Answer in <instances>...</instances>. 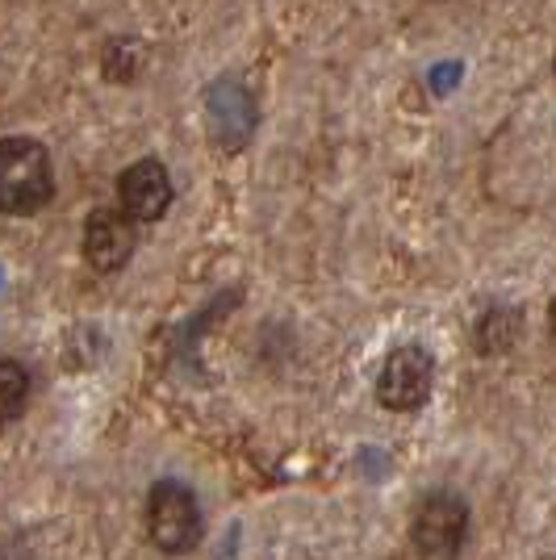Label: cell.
Masks as SVG:
<instances>
[{"label": "cell", "mask_w": 556, "mask_h": 560, "mask_svg": "<svg viewBox=\"0 0 556 560\" xmlns=\"http://www.w3.org/2000/svg\"><path fill=\"white\" fill-rule=\"evenodd\" d=\"M519 335H523V314L510 310V305H494V310H486L477 318V335L473 339H477L482 355H507L519 343Z\"/></svg>", "instance_id": "ba28073f"}, {"label": "cell", "mask_w": 556, "mask_h": 560, "mask_svg": "<svg viewBox=\"0 0 556 560\" xmlns=\"http://www.w3.org/2000/svg\"><path fill=\"white\" fill-rule=\"evenodd\" d=\"M172 176L160 160H139L117 176V210L130 222H160L172 210Z\"/></svg>", "instance_id": "8992f818"}, {"label": "cell", "mask_w": 556, "mask_h": 560, "mask_svg": "<svg viewBox=\"0 0 556 560\" xmlns=\"http://www.w3.org/2000/svg\"><path fill=\"white\" fill-rule=\"evenodd\" d=\"M135 256V222L121 210H93L84 222V259L96 272H121Z\"/></svg>", "instance_id": "52a82bcc"}, {"label": "cell", "mask_w": 556, "mask_h": 560, "mask_svg": "<svg viewBox=\"0 0 556 560\" xmlns=\"http://www.w3.org/2000/svg\"><path fill=\"white\" fill-rule=\"evenodd\" d=\"M548 330H553V339H556V298H553V310H548Z\"/></svg>", "instance_id": "8fae6325"}, {"label": "cell", "mask_w": 556, "mask_h": 560, "mask_svg": "<svg viewBox=\"0 0 556 560\" xmlns=\"http://www.w3.org/2000/svg\"><path fill=\"white\" fill-rule=\"evenodd\" d=\"M55 197V167L50 151L38 139H0V213L9 218H34Z\"/></svg>", "instance_id": "6da1fadb"}, {"label": "cell", "mask_w": 556, "mask_h": 560, "mask_svg": "<svg viewBox=\"0 0 556 560\" xmlns=\"http://www.w3.org/2000/svg\"><path fill=\"white\" fill-rule=\"evenodd\" d=\"M147 536L167 557L188 552L201 536V511L193 490H185L181 481H160L147 498Z\"/></svg>", "instance_id": "7a4b0ae2"}, {"label": "cell", "mask_w": 556, "mask_h": 560, "mask_svg": "<svg viewBox=\"0 0 556 560\" xmlns=\"http://www.w3.org/2000/svg\"><path fill=\"white\" fill-rule=\"evenodd\" d=\"M101 68H105V75L114 84H135L142 75V68H147V50L135 38H114L105 47V55H101Z\"/></svg>", "instance_id": "9c48e42d"}, {"label": "cell", "mask_w": 556, "mask_h": 560, "mask_svg": "<svg viewBox=\"0 0 556 560\" xmlns=\"http://www.w3.org/2000/svg\"><path fill=\"white\" fill-rule=\"evenodd\" d=\"M553 71H556V55H553Z\"/></svg>", "instance_id": "7c38bea8"}, {"label": "cell", "mask_w": 556, "mask_h": 560, "mask_svg": "<svg viewBox=\"0 0 556 560\" xmlns=\"http://www.w3.org/2000/svg\"><path fill=\"white\" fill-rule=\"evenodd\" d=\"M431 385H436V360H431V351L418 348V343H402V348L390 351L385 364H381L377 401H381L385 410L410 415L418 406H427Z\"/></svg>", "instance_id": "3957f363"}, {"label": "cell", "mask_w": 556, "mask_h": 560, "mask_svg": "<svg viewBox=\"0 0 556 560\" xmlns=\"http://www.w3.org/2000/svg\"><path fill=\"white\" fill-rule=\"evenodd\" d=\"M206 117H209V135L222 151H243L247 139L255 135V121H259V109H255V96L247 84L239 80H218L206 93Z\"/></svg>", "instance_id": "5b68a950"}, {"label": "cell", "mask_w": 556, "mask_h": 560, "mask_svg": "<svg viewBox=\"0 0 556 560\" xmlns=\"http://www.w3.org/2000/svg\"><path fill=\"white\" fill-rule=\"evenodd\" d=\"M30 401V373L18 360H0V431L18 419Z\"/></svg>", "instance_id": "30bf717a"}, {"label": "cell", "mask_w": 556, "mask_h": 560, "mask_svg": "<svg viewBox=\"0 0 556 560\" xmlns=\"http://www.w3.org/2000/svg\"><path fill=\"white\" fill-rule=\"evenodd\" d=\"M468 536V506L456 493H431L422 498L410 523V539H415L422 560H456L461 544Z\"/></svg>", "instance_id": "277c9868"}]
</instances>
